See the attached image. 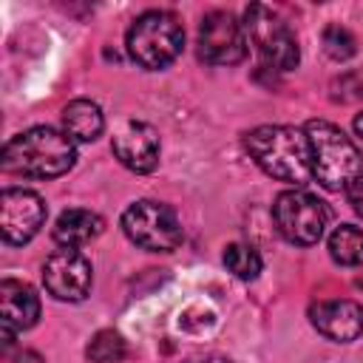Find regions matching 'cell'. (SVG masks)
<instances>
[{
    "instance_id": "obj_1",
    "label": "cell",
    "mask_w": 363,
    "mask_h": 363,
    "mask_svg": "<svg viewBox=\"0 0 363 363\" xmlns=\"http://www.w3.org/2000/svg\"><path fill=\"white\" fill-rule=\"evenodd\" d=\"M244 145L267 176L295 187L312 179V147L306 130L289 125H261L244 136Z\"/></svg>"
},
{
    "instance_id": "obj_2",
    "label": "cell",
    "mask_w": 363,
    "mask_h": 363,
    "mask_svg": "<svg viewBox=\"0 0 363 363\" xmlns=\"http://www.w3.org/2000/svg\"><path fill=\"white\" fill-rule=\"evenodd\" d=\"M77 159L74 142L68 133L54 128H28L11 136L3 147V170L28 179H54L71 170Z\"/></svg>"
},
{
    "instance_id": "obj_3",
    "label": "cell",
    "mask_w": 363,
    "mask_h": 363,
    "mask_svg": "<svg viewBox=\"0 0 363 363\" xmlns=\"http://www.w3.org/2000/svg\"><path fill=\"white\" fill-rule=\"evenodd\" d=\"M303 130L312 147V176L326 190H349L357 179H363V153L337 125L309 119Z\"/></svg>"
},
{
    "instance_id": "obj_4",
    "label": "cell",
    "mask_w": 363,
    "mask_h": 363,
    "mask_svg": "<svg viewBox=\"0 0 363 363\" xmlns=\"http://www.w3.org/2000/svg\"><path fill=\"white\" fill-rule=\"evenodd\" d=\"M128 54L136 65L159 71L170 65L184 48V28L170 11H145L128 28Z\"/></svg>"
},
{
    "instance_id": "obj_5",
    "label": "cell",
    "mask_w": 363,
    "mask_h": 363,
    "mask_svg": "<svg viewBox=\"0 0 363 363\" xmlns=\"http://www.w3.org/2000/svg\"><path fill=\"white\" fill-rule=\"evenodd\" d=\"M244 34H247V45H252L261 57V65L269 71H292L301 60L298 43L292 37V31L286 28V23L267 6L252 3L244 11Z\"/></svg>"
},
{
    "instance_id": "obj_6",
    "label": "cell",
    "mask_w": 363,
    "mask_h": 363,
    "mask_svg": "<svg viewBox=\"0 0 363 363\" xmlns=\"http://www.w3.org/2000/svg\"><path fill=\"white\" fill-rule=\"evenodd\" d=\"M122 230L125 235L150 252H170L182 244V224L176 213L162 201H133L122 213Z\"/></svg>"
},
{
    "instance_id": "obj_7",
    "label": "cell",
    "mask_w": 363,
    "mask_h": 363,
    "mask_svg": "<svg viewBox=\"0 0 363 363\" xmlns=\"http://www.w3.org/2000/svg\"><path fill=\"white\" fill-rule=\"evenodd\" d=\"M272 218H275L278 233L289 244L309 247V244L320 241L326 221H329V210L318 196H312L306 190H286L275 199Z\"/></svg>"
},
{
    "instance_id": "obj_8",
    "label": "cell",
    "mask_w": 363,
    "mask_h": 363,
    "mask_svg": "<svg viewBox=\"0 0 363 363\" xmlns=\"http://www.w3.org/2000/svg\"><path fill=\"white\" fill-rule=\"evenodd\" d=\"M199 57L210 65H235L247 57L244 26L230 11H210L199 26Z\"/></svg>"
},
{
    "instance_id": "obj_9",
    "label": "cell",
    "mask_w": 363,
    "mask_h": 363,
    "mask_svg": "<svg viewBox=\"0 0 363 363\" xmlns=\"http://www.w3.org/2000/svg\"><path fill=\"white\" fill-rule=\"evenodd\" d=\"M94 269L91 261L71 247L51 252L43 264V284L57 301H82L91 292Z\"/></svg>"
},
{
    "instance_id": "obj_10",
    "label": "cell",
    "mask_w": 363,
    "mask_h": 363,
    "mask_svg": "<svg viewBox=\"0 0 363 363\" xmlns=\"http://www.w3.org/2000/svg\"><path fill=\"white\" fill-rule=\"evenodd\" d=\"M45 221V204L37 193L9 187L0 196V233L9 244L31 241Z\"/></svg>"
},
{
    "instance_id": "obj_11",
    "label": "cell",
    "mask_w": 363,
    "mask_h": 363,
    "mask_svg": "<svg viewBox=\"0 0 363 363\" xmlns=\"http://www.w3.org/2000/svg\"><path fill=\"white\" fill-rule=\"evenodd\" d=\"M113 156L133 173H150L159 164V136L147 122H125L113 133Z\"/></svg>"
},
{
    "instance_id": "obj_12",
    "label": "cell",
    "mask_w": 363,
    "mask_h": 363,
    "mask_svg": "<svg viewBox=\"0 0 363 363\" xmlns=\"http://www.w3.org/2000/svg\"><path fill=\"white\" fill-rule=\"evenodd\" d=\"M312 326L337 343H352L363 335V306L354 301H315L309 306Z\"/></svg>"
},
{
    "instance_id": "obj_13",
    "label": "cell",
    "mask_w": 363,
    "mask_h": 363,
    "mask_svg": "<svg viewBox=\"0 0 363 363\" xmlns=\"http://www.w3.org/2000/svg\"><path fill=\"white\" fill-rule=\"evenodd\" d=\"M40 318V298L37 292L14 278H6L0 284V326L11 332L31 329Z\"/></svg>"
},
{
    "instance_id": "obj_14",
    "label": "cell",
    "mask_w": 363,
    "mask_h": 363,
    "mask_svg": "<svg viewBox=\"0 0 363 363\" xmlns=\"http://www.w3.org/2000/svg\"><path fill=\"white\" fill-rule=\"evenodd\" d=\"M102 227H105V221L96 213L82 210V207H71V210L60 213V218L54 224V241L77 250V247L88 244L91 238H96L102 233Z\"/></svg>"
},
{
    "instance_id": "obj_15",
    "label": "cell",
    "mask_w": 363,
    "mask_h": 363,
    "mask_svg": "<svg viewBox=\"0 0 363 363\" xmlns=\"http://www.w3.org/2000/svg\"><path fill=\"white\" fill-rule=\"evenodd\" d=\"M62 128L77 142H94L102 133V128H105V116H102V111H99L96 102H91V99H74L62 111Z\"/></svg>"
},
{
    "instance_id": "obj_16",
    "label": "cell",
    "mask_w": 363,
    "mask_h": 363,
    "mask_svg": "<svg viewBox=\"0 0 363 363\" xmlns=\"http://www.w3.org/2000/svg\"><path fill=\"white\" fill-rule=\"evenodd\" d=\"M329 255L343 267H363V230L354 224H340L329 235Z\"/></svg>"
},
{
    "instance_id": "obj_17",
    "label": "cell",
    "mask_w": 363,
    "mask_h": 363,
    "mask_svg": "<svg viewBox=\"0 0 363 363\" xmlns=\"http://www.w3.org/2000/svg\"><path fill=\"white\" fill-rule=\"evenodd\" d=\"M85 354L91 363H122L128 354V346L116 329H99L85 346Z\"/></svg>"
},
{
    "instance_id": "obj_18",
    "label": "cell",
    "mask_w": 363,
    "mask_h": 363,
    "mask_svg": "<svg viewBox=\"0 0 363 363\" xmlns=\"http://www.w3.org/2000/svg\"><path fill=\"white\" fill-rule=\"evenodd\" d=\"M224 264H227V269H230L235 278H241V281L258 278V272H261V267H264L258 250L250 247V244H230V247L224 250Z\"/></svg>"
},
{
    "instance_id": "obj_19",
    "label": "cell",
    "mask_w": 363,
    "mask_h": 363,
    "mask_svg": "<svg viewBox=\"0 0 363 363\" xmlns=\"http://www.w3.org/2000/svg\"><path fill=\"white\" fill-rule=\"evenodd\" d=\"M323 48H326V54H329L332 60L343 62V60H349V57L357 51V40H354V34H352L349 28H343V26H326V28H323Z\"/></svg>"
},
{
    "instance_id": "obj_20",
    "label": "cell",
    "mask_w": 363,
    "mask_h": 363,
    "mask_svg": "<svg viewBox=\"0 0 363 363\" xmlns=\"http://www.w3.org/2000/svg\"><path fill=\"white\" fill-rule=\"evenodd\" d=\"M216 323V312L213 309H204V306H190L179 315V326L187 329V332H204Z\"/></svg>"
},
{
    "instance_id": "obj_21",
    "label": "cell",
    "mask_w": 363,
    "mask_h": 363,
    "mask_svg": "<svg viewBox=\"0 0 363 363\" xmlns=\"http://www.w3.org/2000/svg\"><path fill=\"white\" fill-rule=\"evenodd\" d=\"M346 196H349V204L354 207V213L363 216V179H357V182L346 190Z\"/></svg>"
},
{
    "instance_id": "obj_22",
    "label": "cell",
    "mask_w": 363,
    "mask_h": 363,
    "mask_svg": "<svg viewBox=\"0 0 363 363\" xmlns=\"http://www.w3.org/2000/svg\"><path fill=\"white\" fill-rule=\"evenodd\" d=\"M17 363H43V357H40L37 352H20Z\"/></svg>"
},
{
    "instance_id": "obj_23",
    "label": "cell",
    "mask_w": 363,
    "mask_h": 363,
    "mask_svg": "<svg viewBox=\"0 0 363 363\" xmlns=\"http://www.w3.org/2000/svg\"><path fill=\"white\" fill-rule=\"evenodd\" d=\"M354 133L363 139V113H357V116H354Z\"/></svg>"
},
{
    "instance_id": "obj_24",
    "label": "cell",
    "mask_w": 363,
    "mask_h": 363,
    "mask_svg": "<svg viewBox=\"0 0 363 363\" xmlns=\"http://www.w3.org/2000/svg\"><path fill=\"white\" fill-rule=\"evenodd\" d=\"M199 363H230V360H224V357H207V360H199Z\"/></svg>"
}]
</instances>
